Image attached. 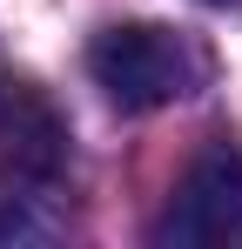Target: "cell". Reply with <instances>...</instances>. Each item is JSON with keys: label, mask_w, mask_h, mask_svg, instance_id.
Listing matches in <instances>:
<instances>
[{"label": "cell", "mask_w": 242, "mask_h": 249, "mask_svg": "<svg viewBox=\"0 0 242 249\" xmlns=\"http://www.w3.org/2000/svg\"><path fill=\"white\" fill-rule=\"evenodd\" d=\"M87 74L121 115H155V108H168V101H182V94H195L208 81V54L189 34H175V27L121 20V27L94 34Z\"/></svg>", "instance_id": "cell-1"}, {"label": "cell", "mask_w": 242, "mask_h": 249, "mask_svg": "<svg viewBox=\"0 0 242 249\" xmlns=\"http://www.w3.org/2000/svg\"><path fill=\"white\" fill-rule=\"evenodd\" d=\"M155 243L161 249H236L242 243V148L236 142H208L175 175V189L155 215Z\"/></svg>", "instance_id": "cell-2"}, {"label": "cell", "mask_w": 242, "mask_h": 249, "mask_svg": "<svg viewBox=\"0 0 242 249\" xmlns=\"http://www.w3.org/2000/svg\"><path fill=\"white\" fill-rule=\"evenodd\" d=\"M215 7H229V0H215Z\"/></svg>", "instance_id": "cell-3"}]
</instances>
